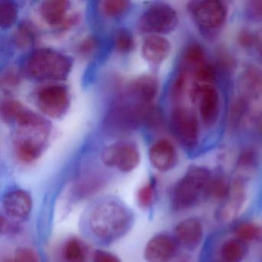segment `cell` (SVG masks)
Here are the masks:
<instances>
[{"mask_svg": "<svg viewBox=\"0 0 262 262\" xmlns=\"http://www.w3.org/2000/svg\"><path fill=\"white\" fill-rule=\"evenodd\" d=\"M15 123L17 125L14 139L16 156L23 163H33L47 147L51 125L48 120L27 108Z\"/></svg>", "mask_w": 262, "mask_h": 262, "instance_id": "obj_1", "label": "cell"}, {"mask_svg": "<svg viewBox=\"0 0 262 262\" xmlns=\"http://www.w3.org/2000/svg\"><path fill=\"white\" fill-rule=\"evenodd\" d=\"M90 228L103 242H111L123 236L133 225L130 210L116 199H104L90 211Z\"/></svg>", "mask_w": 262, "mask_h": 262, "instance_id": "obj_2", "label": "cell"}, {"mask_svg": "<svg viewBox=\"0 0 262 262\" xmlns=\"http://www.w3.org/2000/svg\"><path fill=\"white\" fill-rule=\"evenodd\" d=\"M212 176L211 171L205 167L193 165L188 168L171 190V209L182 212L208 201V188Z\"/></svg>", "mask_w": 262, "mask_h": 262, "instance_id": "obj_3", "label": "cell"}, {"mask_svg": "<svg viewBox=\"0 0 262 262\" xmlns=\"http://www.w3.org/2000/svg\"><path fill=\"white\" fill-rule=\"evenodd\" d=\"M73 60L67 55L50 48L33 51L24 64V73L36 81H62L71 73Z\"/></svg>", "mask_w": 262, "mask_h": 262, "instance_id": "obj_4", "label": "cell"}, {"mask_svg": "<svg viewBox=\"0 0 262 262\" xmlns=\"http://www.w3.org/2000/svg\"><path fill=\"white\" fill-rule=\"evenodd\" d=\"M178 23L177 13L171 6L156 4L151 6L141 16L139 28L142 33L161 36L174 31Z\"/></svg>", "mask_w": 262, "mask_h": 262, "instance_id": "obj_5", "label": "cell"}, {"mask_svg": "<svg viewBox=\"0 0 262 262\" xmlns=\"http://www.w3.org/2000/svg\"><path fill=\"white\" fill-rule=\"evenodd\" d=\"M101 158L104 165L125 173L136 169L141 161L139 148L130 141H119L108 145Z\"/></svg>", "mask_w": 262, "mask_h": 262, "instance_id": "obj_6", "label": "cell"}, {"mask_svg": "<svg viewBox=\"0 0 262 262\" xmlns=\"http://www.w3.org/2000/svg\"><path fill=\"white\" fill-rule=\"evenodd\" d=\"M194 23L205 31H215L223 26L227 17V7L219 0L192 2L188 7Z\"/></svg>", "mask_w": 262, "mask_h": 262, "instance_id": "obj_7", "label": "cell"}, {"mask_svg": "<svg viewBox=\"0 0 262 262\" xmlns=\"http://www.w3.org/2000/svg\"><path fill=\"white\" fill-rule=\"evenodd\" d=\"M36 103L46 116L59 119L68 111L70 105V92L62 84L46 85L38 91Z\"/></svg>", "mask_w": 262, "mask_h": 262, "instance_id": "obj_8", "label": "cell"}, {"mask_svg": "<svg viewBox=\"0 0 262 262\" xmlns=\"http://www.w3.org/2000/svg\"><path fill=\"white\" fill-rule=\"evenodd\" d=\"M170 126L176 139L187 148L197 145L199 138V121L192 111L179 107L171 113Z\"/></svg>", "mask_w": 262, "mask_h": 262, "instance_id": "obj_9", "label": "cell"}, {"mask_svg": "<svg viewBox=\"0 0 262 262\" xmlns=\"http://www.w3.org/2000/svg\"><path fill=\"white\" fill-rule=\"evenodd\" d=\"M248 197V180L235 176L231 182L228 197L216 211V219L222 222L234 220L242 213Z\"/></svg>", "mask_w": 262, "mask_h": 262, "instance_id": "obj_10", "label": "cell"}, {"mask_svg": "<svg viewBox=\"0 0 262 262\" xmlns=\"http://www.w3.org/2000/svg\"><path fill=\"white\" fill-rule=\"evenodd\" d=\"M247 113L251 119L259 120L262 118V73L254 69L245 72L241 83Z\"/></svg>", "mask_w": 262, "mask_h": 262, "instance_id": "obj_11", "label": "cell"}, {"mask_svg": "<svg viewBox=\"0 0 262 262\" xmlns=\"http://www.w3.org/2000/svg\"><path fill=\"white\" fill-rule=\"evenodd\" d=\"M179 248L173 234L159 233L147 242L144 257L147 262H171L177 256Z\"/></svg>", "mask_w": 262, "mask_h": 262, "instance_id": "obj_12", "label": "cell"}, {"mask_svg": "<svg viewBox=\"0 0 262 262\" xmlns=\"http://www.w3.org/2000/svg\"><path fill=\"white\" fill-rule=\"evenodd\" d=\"M172 234L180 248L192 252L199 249L203 242L205 227L199 217H185L178 222Z\"/></svg>", "mask_w": 262, "mask_h": 262, "instance_id": "obj_13", "label": "cell"}, {"mask_svg": "<svg viewBox=\"0 0 262 262\" xmlns=\"http://www.w3.org/2000/svg\"><path fill=\"white\" fill-rule=\"evenodd\" d=\"M192 99H199L201 117L206 126L211 127L217 122L219 115V95L212 85L195 84L191 88Z\"/></svg>", "mask_w": 262, "mask_h": 262, "instance_id": "obj_14", "label": "cell"}, {"mask_svg": "<svg viewBox=\"0 0 262 262\" xmlns=\"http://www.w3.org/2000/svg\"><path fill=\"white\" fill-rule=\"evenodd\" d=\"M6 216L16 222H24L30 217L33 210V198L29 191L16 188L7 191L2 201Z\"/></svg>", "mask_w": 262, "mask_h": 262, "instance_id": "obj_15", "label": "cell"}, {"mask_svg": "<svg viewBox=\"0 0 262 262\" xmlns=\"http://www.w3.org/2000/svg\"><path fill=\"white\" fill-rule=\"evenodd\" d=\"M151 165L162 172L171 171L178 162V155L174 145L166 139L155 142L148 151Z\"/></svg>", "mask_w": 262, "mask_h": 262, "instance_id": "obj_16", "label": "cell"}, {"mask_svg": "<svg viewBox=\"0 0 262 262\" xmlns=\"http://www.w3.org/2000/svg\"><path fill=\"white\" fill-rule=\"evenodd\" d=\"M159 91V83L156 78L143 76L133 82L128 88V95L134 100L145 106H154L155 99Z\"/></svg>", "mask_w": 262, "mask_h": 262, "instance_id": "obj_17", "label": "cell"}, {"mask_svg": "<svg viewBox=\"0 0 262 262\" xmlns=\"http://www.w3.org/2000/svg\"><path fill=\"white\" fill-rule=\"evenodd\" d=\"M250 252V244L235 236L225 239L217 251L219 262H243Z\"/></svg>", "mask_w": 262, "mask_h": 262, "instance_id": "obj_18", "label": "cell"}, {"mask_svg": "<svg viewBox=\"0 0 262 262\" xmlns=\"http://www.w3.org/2000/svg\"><path fill=\"white\" fill-rule=\"evenodd\" d=\"M171 50V43L166 38L159 35H150L142 44V53L148 62L160 63L168 57Z\"/></svg>", "mask_w": 262, "mask_h": 262, "instance_id": "obj_19", "label": "cell"}, {"mask_svg": "<svg viewBox=\"0 0 262 262\" xmlns=\"http://www.w3.org/2000/svg\"><path fill=\"white\" fill-rule=\"evenodd\" d=\"M71 5L66 0H49L42 3L39 9L41 17L48 25L62 27L67 19Z\"/></svg>", "mask_w": 262, "mask_h": 262, "instance_id": "obj_20", "label": "cell"}, {"mask_svg": "<svg viewBox=\"0 0 262 262\" xmlns=\"http://www.w3.org/2000/svg\"><path fill=\"white\" fill-rule=\"evenodd\" d=\"M258 156L254 149L248 148L242 151L237 162L236 176L248 180L255 172L258 166Z\"/></svg>", "mask_w": 262, "mask_h": 262, "instance_id": "obj_21", "label": "cell"}, {"mask_svg": "<svg viewBox=\"0 0 262 262\" xmlns=\"http://www.w3.org/2000/svg\"><path fill=\"white\" fill-rule=\"evenodd\" d=\"M62 254L65 262H85L86 248L77 237H71L64 245Z\"/></svg>", "mask_w": 262, "mask_h": 262, "instance_id": "obj_22", "label": "cell"}, {"mask_svg": "<svg viewBox=\"0 0 262 262\" xmlns=\"http://www.w3.org/2000/svg\"><path fill=\"white\" fill-rule=\"evenodd\" d=\"M233 236L248 244L258 242L262 239V225L254 222H242L234 227Z\"/></svg>", "mask_w": 262, "mask_h": 262, "instance_id": "obj_23", "label": "cell"}, {"mask_svg": "<svg viewBox=\"0 0 262 262\" xmlns=\"http://www.w3.org/2000/svg\"><path fill=\"white\" fill-rule=\"evenodd\" d=\"M231 182L221 174H213L208 188V201H215L222 203L228 196Z\"/></svg>", "mask_w": 262, "mask_h": 262, "instance_id": "obj_24", "label": "cell"}, {"mask_svg": "<svg viewBox=\"0 0 262 262\" xmlns=\"http://www.w3.org/2000/svg\"><path fill=\"white\" fill-rule=\"evenodd\" d=\"M183 69L188 72L189 70H195L198 67L205 63V53L202 47L198 44L188 46L183 55Z\"/></svg>", "mask_w": 262, "mask_h": 262, "instance_id": "obj_25", "label": "cell"}, {"mask_svg": "<svg viewBox=\"0 0 262 262\" xmlns=\"http://www.w3.org/2000/svg\"><path fill=\"white\" fill-rule=\"evenodd\" d=\"M25 110V107L18 102L12 99H7L3 101L0 108L1 117L7 123H13L16 121L19 115Z\"/></svg>", "mask_w": 262, "mask_h": 262, "instance_id": "obj_26", "label": "cell"}, {"mask_svg": "<svg viewBox=\"0 0 262 262\" xmlns=\"http://www.w3.org/2000/svg\"><path fill=\"white\" fill-rule=\"evenodd\" d=\"M18 17L16 6L10 1H0V26L4 29L10 28L14 25Z\"/></svg>", "mask_w": 262, "mask_h": 262, "instance_id": "obj_27", "label": "cell"}, {"mask_svg": "<svg viewBox=\"0 0 262 262\" xmlns=\"http://www.w3.org/2000/svg\"><path fill=\"white\" fill-rule=\"evenodd\" d=\"M115 47L120 53H129L135 48V39L133 33L128 29H119L115 35Z\"/></svg>", "mask_w": 262, "mask_h": 262, "instance_id": "obj_28", "label": "cell"}, {"mask_svg": "<svg viewBox=\"0 0 262 262\" xmlns=\"http://www.w3.org/2000/svg\"><path fill=\"white\" fill-rule=\"evenodd\" d=\"M156 198V182H149L139 188L137 192V202L139 206L148 208L152 206Z\"/></svg>", "mask_w": 262, "mask_h": 262, "instance_id": "obj_29", "label": "cell"}, {"mask_svg": "<svg viewBox=\"0 0 262 262\" xmlns=\"http://www.w3.org/2000/svg\"><path fill=\"white\" fill-rule=\"evenodd\" d=\"M129 4V2L125 0H108L102 2V10L108 17H119L128 10Z\"/></svg>", "mask_w": 262, "mask_h": 262, "instance_id": "obj_30", "label": "cell"}, {"mask_svg": "<svg viewBox=\"0 0 262 262\" xmlns=\"http://www.w3.org/2000/svg\"><path fill=\"white\" fill-rule=\"evenodd\" d=\"M194 78L200 85H212L215 79V71L212 66L205 63L198 67L194 71Z\"/></svg>", "mask_w": 262, "mask_h": 262, "instance_id": "obj_31", "label": "cell"}, {"mask_svg": "<svg viewBox=\"0 0 262 262\" xmlns=\"http://www.w3.org/2000/svg\"><path fill=\"white\" fill-rule=\"evenodd\" d=\"M34 38V30L29 24H25L18 29L15 41L19 47H27L33 43Z\"/></svg>", "mask_w": 262, "mask_h": 262, "instance_id": "obj_32", "label": "cell"}, {"mask_svg": "<svg viewBox=\"0 0 262 262\" xmlns=\"http://www.w3.org/2000/svg\"><path fill=\"white\" fill-rule=\"evenodd\" d=\"M15 262H41L39 254L30 248H19L15 252Z\"/></svg>", "mask_w": 262, "mask_h": 262, "instance_id": "obj_33", "label": "cell"}, {"mask_svg": "<svg viewBox=\"0 0 262 262\" xmlns=\"http://www.w3.org/2000/svg\"><path fill=\"white\" fill-rule=\"evenodd\" d=\"M93 262H122V260L113 253L98 249L93 253Z\"/></svg>", "mask_w": 262, "mask_h": 262, "instance_id": "obj_34", "label": "cell"}, {"mask_svg": "<svg viewBox=\"0 0 262 262\" xmlns=\"http://www.w3.org/2000/svg\"><path fill=\"white\" fill-rule=\"evenodd\" d=\"M248 14L254 20H262V0L248 3Z\"/></svg>", "mask_w": 262, "mask_h": 262, "instance_id": "obj_35", "label": "cell"}, {"mask_svg": "<svg viewBox=\"0 0 262 262\" xmlns=\"http://www.w3.org/2000/svg\"><path fill=\"white\" fill-rule=\"evenodd\" d=\"M96 45H97V42L95 38L88 37L79 46V52L83 55L90 54L96 49Z\"/></svg>", "mask_w": 262, "mask_h": 262, "instance_id": "obj_36", "label": "cell"}, {"mask_svg": "<svg viewBox=\"0 0 262 262\" xmlns=\"http://www.w3.org/2000/svg\"><path fill=\"white\" fill-rule=\"evenodd\" d=\"M255 34H252L248 30H242L238 36L239 43L244 47H251L254 44Z\"/></svg>", "mask_w": 262, "mask_h": 262, "instance_id": "obj_37", "label": "cell"}, {"mask_svg": "<svg viewBox=\"0 0 262 262\" xmlns=\"http://www.w3.org/2000/svg\"><path fill=\"white\" fill-rule=\"evenodd\" d=\"M18 231V228L16 225H13L8 219H7V216L1 217V232L3 234H11V233L15 232Z\"/></svg>", "mask_w": 262, "mask_h": 262, "instance_id": "obj_38", "label": "cell"}, {"mask_svg": "<svg viewBox=\"0 0 262 262\" xmlns=\"http://www.w3.org/2000/svg\"><path fill=\"white\" fill-rule=\"evenodd\" d=\"M254 45L257 53L262 59V28L256 33Z\"/></svg>", "mask_w": 262, "mask_h": 262, "instance_id": "obj_39", "label": "cell"}, {"mask_svg": "<svg viewBox=\"0 0 262 262\" xmlns=\"http://www.w3.org/2000/svg\"><path fill=\"white\" fill-rule=\"evenodd\" d=\"M18 77L16 76V73L14 72H10L7 73V76L3 79V83H5L6 85H15L18 83Z\"/></svg>", "mask_w": 262, "mask_h": 262, "instance_id": "obj_40", "label": "cell"}, {"mask_svg": "<svg viewBox=\"0 0 262 262\" xmlns=\"http://www.w3.org/2000/svg\"><path fill=\"white\" fill-rule=\"evenodd\" d=\"M4 262H15L13 258H7Z\"/></svg>", "mask_w": 262, "mask_h": 262, "instance_id": "obj_41", "label": "cell"}, {"mask_svg": "<svg viewBox=\"0 0 262 262\" xmlns=\"http://www.w3.org/2000/svg\"><path fill=\"white\" fill-rule=\"evenodd\" d=\"M260 262H262V251H261V254H260Z\"/></svg>", "mask_w": 262, "mask_h": 262, "instance_id": "obj_42", "label": "cell"}, {"mask_svg": "<svg viewBox=\"0 0 262 262\" xmlns=\"http://www.w3.org/2000/svg\"><path fill=\"white\" fill-rule=\"evenodd\" d=\"M212 262H219V260H217H217H214V261H212Z\"/></svg>", "mask_w": 262, "mask_h": 262, "instance_id": "obj_43", "label": "cell"}]
</instances>
